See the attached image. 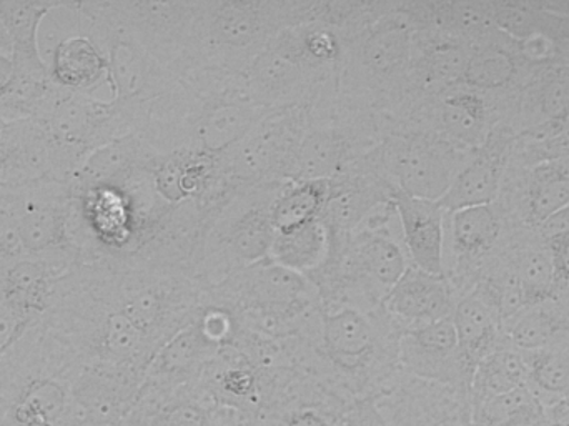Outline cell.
<instances>
[{
  "label": "cell",
  "mask_w": 569,
  "mask_h": 426,
  "mask_svg": "<svg viewBox=\"0 0 569 426\" xmlns=\"http://www.w3.org/2000/svg\"><path fill=\"white\" fill-rule=\"evenodd\" d=\"M330 22L340 27L338 102L393 119L415 100V36L421 29L417 0H333Z\"/></svg>",
  "instance_id": "6da1fadb"
},
{
  "label": "cell",
  "mask_w": 569,
  "mask_h": 426,
  "mask_svg": "<svg viewBox=\"0 0 569 426\" xmlns=\"http://www.w3.org/2000/svg\"><path fill=\"white\" fill-rule=\"evenodd\" d=\"M341 52L340 27L325 17L284 29L247 70L250 97L269 110L331 102L337 99Z\"/></svg>",
  "instance_id": "7a4b0ae2"
},
{
  "label": "cell",
  "mask_w": 569,
  "mask_h": 426,
  "mask_svg": "<svg viewBox=\"0 0 569 426\" xmlns=\"http://www.w3.org/2000/svg\"><path fill=\"white\" fill-rule=\"evenodd\" d=\"M83 370L72 348L42 321L0 355V426H63Z\"/></svg>",
  "instance_id": "3957f363"
},
{
  "label": "cell",
  "mask_w": 569,
  "mask_h": 426,
  "mask_svg": "<svg viewBox=\"0 0 569 426\" xmlns=\"http://www.w3.org/2000/svg\"><path fill=\"white\" fill-rule=\"evenodd\" d=\"M321 10L323 0H197L192 72L246 76L277 33L318 19Z\"/></svg>",
  "instance_id": "277c9868"
},
{
  "label": "cell",
  "mask_w": 569,
  "mask_h": 426,
  "mask_svg": "<svg viewBox=\"0 0 569 426\" xmlns=\"http://www.w3.org/2000/svg\"><path fill=\"white\" fill-rule=\"evenodd\" d=\"M284 186L230 187L207 210L192 267L207 290L269 258L276 238L270 209Z\"/></svg>",
  "instance_id": "5b68a950"
},
{
  "label": "cell",
  "mask_w": 569,
  "mask_h": 426,
  "mask_svg": "<svg viewBox=\"0 0 569 426\" xmlns=\"http://www.w3.org/2000/svg\"><path fill=\"white\" fill-rule=\"evenodd\" d=\"M103 298L157 350L199 317L206 285L183 268H116L87 264Z\"/></svg>",
  "instance_id": "8992f818"
},
{
  "label": "cell",
  "mask_w": 569,
  "mask_h": 426,
  "mask_svg": "<svg viewBox=\"0 0 569 426\" xmlns=\"http://www.w3.org/2000/svg\"><path fill=\"white\" fill-rule=\"evenodd\" d=\"M471 156L437 133L388 130L367 159L391 190L438 202Z\"/></svg>",
  "instance_id": "52a82bcc"
},
{
  "label": "cell",
  "mask_w": 569,
  "mask_h": 426,
  "mask_svg": "<svg viewBox=\"0 0 569 426\" xmlns=\"http://www.w3.org/2000/svg\"><path fill=\"white\" fill-rule=\"evenodd\" d=\"M36 122L49 136L57 172L63 182H72L90 153L120 137L136 133L132 117L116 100L67 90Z\"/></svg>",
  "instance_id": "ba28073f"
},
{
  "label": "cell",
  "mask_w": 569,
  "mask_h": 426,
  "mask_svg": "<svg viewBox=\"0 0 569 426\" xmlns=\"http://www.w3.org/2000/svg\"><path fill=\"white\" fill-rule=\"evenodd\" d=\"M380 137L377 117L350 109L338 99L310 107V123L298 149L293 180L333 179L367 156Z\"/></svg>",
  "instance_id": "9c48e42d"
},
{
  "label": "cell",
  "mask_w": 569,
  "mask_h": 426,
  "mask_svg": "<svg viewBox=\"0 0 569 426\" xmlns=\"http://www.w3.org/2000/svg\"><path fill=\"white\" fill-rule=\"evenodd\" d=\"M308 123L310 107L276 110L263 117L239 143L220 156L227 186L291 182Z\"/></svg>",
  "instance_id": "30bf717a"
},
{
  "label": "cell",
  "mask_w": 569,
  "mask_h": 426,
  "mask_svg": "<svg viewBox=\"0 0 569 426\" xmlns=\"http://www.w3.org/2000/svg\"><path fill=\"white\" fill-rule=\"evenodd\" d=\"M7 192L19 224L23 254L69 270L83 265L72 238V184L46 180Z\"/></svg>",
  "instance_id": "8fae6325"
},
{
  "label": "cell",
  "mask_w": 569,
  "mask_h": 426,
  "mask_svg": "<svg viewBox=\"0 0 569 426\" xmlns=\"http://www.w3.org/2000/svg\"><path fill=\"white\" fill-rule=\"evenodd\" d=\"M120 26L179 77L193 69L197 0H109Z\"/></svg>",
  "instance_id": "7c38bea8"
},
{
  "label": "cell",
  "mask_w": 569,
  "mask_h": 426,
  "mask_svg": "<svg viewBox=\"0 0 569 426\" xmlns=\"http://www.w3.org/2000/svg\"><path fill=\"white\" fill-rule=\"evenodd\" d=\"M398 364L405 375L470 395L473 375L461 357L451 317L403 331L398 340Z\"/></svg>",
  "instance_id": "4fadbf2b"
},
{
  "label": "cell",
  "mask_w": 569,
  "mask_h": 426,
  "mask_svg": "<svg viewBox=\"0 0 569 426\" xmlns=\"http://www.w3.org/2000/svg\"><path fill=\"white\" fill-rule=\"evenodd\" d=\"M390 197L391 187L378 176L367 156L330 179V197L320 217L330 238V258L378 207L390 202Z\"/></svg>",
  "instance_id": "5bb4252c"
},
{
  "label": "cell",
  "mask_w": 569,
  "mask_h": 426,
  "mask_svg": "<svg viewBox=\"0 0 569 426\" xmlns=\"http://www.w3.org/2000/svg\"><path fill=\"white\" fill-rule=\"evenodd\" d=\"M119 426H247L237 412L220 407L199 385L163 388L143 384Z\"/></svg>",
  "instance_id": "9a60e30c"
},
{
  "label": "cell",
  "mask_w": 569,
  "mask_h": 426,
  "mask_svg": "<svg viewBox=\"0 0 569 426\" xmlns=\"http://www.w3.org/2000/svg\"><path fill=\"white\" fill-rule=\"evenodd\" d=\"M146 371L89 365L72 388L69 418L93 426H119L139 397Z\"/></svg>",
  "instance_id": "2e32d148"
},
{
  "label": "cell",
  "mask_w": 569,
  "mask_h": 426,
  "mask_svg": "<svg viewBox=\"0 0 569 426\" xmlns=\"http://www.w3.org/2000/svg\"><path fill=\"white\" fill-rule=\"evenodd\" d=\"M455 305L447 275L430 274L415 265L407 268L381 301V308L400 334L450 318Z\"/></svg>",
  "instance_id": "e0dca14e"
},
{
  "label": "cell",
  "mask_w": 569,
  "mask_h": 426,
  "mask_svg": "<svg viewBox=\"0 0 569 426\" xmlns=\"http://www.w3.org/2000/svg\"><path fill=\"white\" fill-rule=\"evenodd\" d=\"M411 265L435 275L445 274V221L447 212L440 202L417 199L400 190L390 197Z\"/></svg>",
  "instance_id": "ac0fdd59"
},
{
  "label": "cell",
  "mask_w": 569,
  "mask_h": 426,
  "mask_svg": "<svg viewBox=\"0 0 569 426\" xmlns=\"http://www.w3.org/2000/svg\"><path fill=\"white\" fill-rule=\"evenodd\" d=\"M69 271V268L29 255L0 268V291L23 327L29 328L42 318L52 301L57 281Z\"/></svg>",
  "instance_id": "d6986e66"
},
{
  "label": "cell",
  "mask_w": 569,
  "mask_h": 426,
  "mask_svg": "<svg viewBox=\"0 0 569 426\" xmlns=\"http://www.w3.org/2000/svg\"><path fill=\"white\" fill-rule=\"evenodd\" d=\"M220 350L222 347L210 341L193 320L157 351L143 384L163 388L199 384L207 365Z\"/></svg>",
  "instance_id": "ffe728a7"
},
{
  "label": "cell",
  "mask_w": 569,
  "mask_h": 426,
  "mask_svg": "<svg viewBox=\"0 0 569 426\" xmlns=\"http://www.w3.org/2000/svg\"><path fill=\"white\" fill-rule=\"evenodd\" d=\"M47 63L52 82L67 92L96 96L103 87L110 90L109 59L89 33L59 40Z\"/></svg>",
  "instance_id": "44dd1931"
},
{
  "label": "cell",
  "mask_w": 569,
  "mask_h": 426,
  "mask_svg": "<svg viewBox=\"0 0 569 426\" xmlns=\"http://www.w3.org/2000/svg\"><path fill=\"white\" fill-rule=\"evenodd\" d=\"M159 153L137 133L120 137L87 157L72 177V189L122 186L152 167Z\"/></svg>",
  "instance_id": "7402d4cb"
},
{
  "label": "cell",
  "mask_w": 569,
  "mask_h": 426,
  "mask_svg": "<svg viewBox=\"0 0 569 426\" xmlns=\"http://www.w3.org/2000/svg\"><path fill=\"white\" fill-rule=\"evenodd\" d=\"M503 166V153L487 140L481 149L475 150L455 177L450 189L438 200L445 212L491 206L500 190Z\"/></svg>",
  "instance_id": "603a6c76"
},
{
  "label": "cell",
  "mask_w": 569,
  "mask_h": 426,
  "mask_svg": "<svg viewBox=\"0 0 569 426\" xmlns=\"http://www.w3.org/2000/svg\"><path fill=\"white\" fill-rule=\"evenodd\" d=\"M79 0H0V20L12 42V59L17 66H40L47 59L40 52L39 30L53 10H72Z\"/></svg>",
  "instance_id": "cb8c5ba5"
},
{
  "label": "cell",
  "mask_w": 569,
  "mask_h": 426,
  "mask_svg": "<svg viewBox=\"0 0 569 426\" xmlns=\"http://www.w3.org/2000/svg\"><path fill=\"white\" fill-rule=\"evenodd\" d=\"M451 320L457 330L461 357L473 375L477 365L498 348L500 317L483 291L477 288L457 301Z\"/></svg>",
  "instance_id": "d4e9b609"
},
{
  "label": "cell",
  "mask_w": 569,
  "mask_h": 426,
  "mask_svg": "<svg viewBox=\"0 0 569 426\" xmlns=\"http://www.w3.org/2000/svg\"><path fill=\"white\" fill-rule=\"evenodd\" d=\"M521 387H530V367L525 351L498 347L475 368L470 388L471 412Z\"/></svg>",
  "instance_id": "484cf974"
},
{
  "label": "cell",
  "mask_w": 569,
  "mask_h": 426,
  "mask_svg": "<svg viewBox=\"0 0 569 426\" xmlns=\"http://www.w3.org/2000/svg\"><path fill=\"white\" fill-rule=\"evenodd\" d=\"M330 248L327 228L315 220L287 234H276L269 258L311 278L327 265Z\"/></svg>",
  "instance_id": "4316f807"
},
{
  "label": "cell",
  "mask_w": 569,
  "mask_h": 426,
  "mask_svg": "<svg viewBox=\"0 0 569 426\" xmlns=\"http://www.w3.org/2000/svg\"><path fill=\"white\" fill-rule=\"evenodd\" d=\"M330 197V180H293L273 200L272 224L276 234H287L320 220Z\"/></svg>",
  "instance_id": "83f0119b"
},
{
  "label": "cell",
  "mask_w": 569,
  "mask_h": 426,
  "mask_svg": "<svg viewBox=\"0 0 569 426\" xmlns=\"http://www.w3.org/2000/svg\"><path fill=\"white\" fill-rule=\"evenodd\" d=\"M451 247L460 260H471L493 247L500 218L491 206L470 207L448 214Z\"/></svg>",
  "instance_id": "f1b7e54d"
},
{
  "label": "cell",
  "mask_w": 569,
  "mask_h": 426,
  "mask_svg": "<svg viewBox=\"0 0 569 426\" xmlns=\"http://www.w3.org/2000/svg\"><path fill=\"white\" fill-rule=\"evenodd\" d=\"M530 367V388L545 407L569 398V347L525 351Z\"/></svg>",
  "instance_id": "f546056e"
},
{
  "label": "cell",
  "mask_w": 569,
  "mask_h": 426,
  "mask_svg": "<svg viewBox=\"0 0 569 426\" xmlns=\"http://www.w3.org/2000/svg\"><path fill=\"white\" fill-rule=\"evenodd\" d=\"M569 206V172L565 160H547L535 169L530 218L540 227L548 217Z\"/></svg>",
  "instance_id": "4dcf8cb0"
},
{
  "label": "cell",
  "mask_w": 569,
  "mask_h": 426,
  "mask_svg": "<svg viewBox=\"0 0 569 426\" xmlns=\"http://www.w3.org/2000/svg\"><path fill=\"white\" fill-rule=\"evenodd\" d=\"M563 324L550 311L538 307L525 308L510 320L505 321V335L511 348L520 351H538L555 348Z\"/></svg>",
  "instance_id": "1f68e13d"
},
{
  "label": "cell",
  "mask_w": 569,
  "mask_h": 426,
  "mask_svg": "<svg viewBox=\"0 0 569 426\" xmlns=\"http://www.w3.org/2000/svg\"><path fill=\"white\" fill-rule=\"evenodd\" d=\"M515 277L523 291L527 308L538 307L548 300L557 287L553 260L548 248L523 251L518 258Z\"/></svg>",
  "instance_id": "d6a6232c"
},
{
  "label": "cell",
  "mask_w": 569,
  "mask_h": 426,
  "mask_svg": "<svg viewBox=\"0 0 569 426\" xmlns=\"http://www.w3.org/2000/svg\"><path fill=\"white\" fill-rule=\"evenodd\" d=\"M513 73V57L498 47H487L471 53L461 83L471 89H498L510 82Z\"/></svg>",
  "instance_id": "836d02e7"
},
{
  "label": "cell",
  "mask_w": 569,
  "mask_h": 426,
  "mask_svg": "<svg viewBox=\"0 0 569 426\" xmlns=\"http://www.w3.org/2000/svg\"><path fill=\"white\" fill-rule=\"evenodd\" d=\"M548 16L530 9V7L521 6V3H501L493 6L495 26L503 29L510 36L517 37L518 40L528 39L535 33H550L545 30L543 19Z\"/></svg>",
  "instance_id": "e575fe53"
},
{
  "label": "cell",
  "mask_w": 569,
  "mask_h": 426,
  "mask_svg": "<svg viewBox=\"0 0 569 426\" xmlns=\"http://www.w3.org/2000/svg\"><path fill=\"white\" fill-rule=\"evenodd\" d=\"M19 224L10 204L9 192L0 187V268L22 257Z\"/></svg>",
  "instance_id": "d590c367"
},
{
  "label": "cell",
  "mask_w": 569,
  "mask_h": 426,
  "mask_svg": "<svg viewBox=\"0 0 569 426\" xmlns=\"http://www.w3.org/2000/svg\"><path fill=\"white\" fill-rule=\"evenodd\" d=\"M543 112L550 122L563 119L569 112V80L557 79L543 89Z\"/></svg>",
  "instance_id": "8d00e7d4"
},
{
  "label": "cell",
  "mask_w": 569,
  "mask_h": 426,
  "mask_svg": "<svg viewBox=\"0 0 569 426\" xmlns=\"http://www.w3.org/2000/svg\"><path fill=\"white\" fill-rule=\"evenodd\" d=\"M27 328L17 317L16 311L7 304L6 297L0 291V355L9 350L23 334Z\"/></svg>",
  "instance_id": "74e56055"
},
{
  "label": "cell",
  "mask_w": 569,
  "mask_h": 426,
  "mask_svg": "<svg viewBox=\"0 0 569 426\" xmlns=\"http://www.w3.org/2000/svg\"><path fill=\"white\" fill-rule=\"evenodd\" d=\"M547 248L553 260L557 285L569 284V234L548 238Z\"/></svg>",
  "instance_id": "f35d334b"
},
{
  "label": "cell",
  "mask_w": 569,
  "mask_h": 426,
  "mask_svg": "<svg viewBox=\"0 0 569 426\" xmlns=\"http://www.w3.org/2000/svg\"><path fill=\"white\" fill-rule=\"evenodd\" d=\"M520 49L528 59L545 60L553 56V39L547 33H535L528 39L520 40Z\"/></svg>",
  "instance_id": "ab89813d"
},
{
  "label": "cell",
  "mask_w": 569,
  "mask_h": 426,
  "mask_svg": "<svg viewBox=\"0 0 569 426\" xmlns=\"http://www.w3.org/2000/svg\"><path fill=\"white\" fill-rule=\"evenodd\" d=\"M540 228L545 240L569 234V206L548 217Z\"/></svg>",
  "instance_id": "60d3db41"
},
{
  "label": "cell",
  "mask_w": 569,
  "mask_h": 426,
  "mask_svg": "<svg viewBox=\"0 0 569 426\" xmlns=\"http://www.w3.org/2000/svg\"><path fill=\"white\" fill-rule=\"evenodd\" d=\"M16 77L12 53L0 52V100L9 93Z\"/></svg>",
  "instance_id": "b9f144b4"
},
{
  "label": "cell",
  "mask_w": 569,
  "mask_h": 426,
  "mask_svg": "<svg viewBox=\"0 0 569 426\" xmlns=\"http://www.w3.org/2000/svg\"><path fill=\"white\" fill-rule=\"evenodd\" d=\"M0 52L12 53V42H10L9 33H7L2 20H0Z\"/></svg>",
  "instance_id": "7bdbcfd3"
},
{
  "label": "cell",
  "mask_w": 569,
  "mask_h": 426,
  "mask_svg": "<svg viewBox=\"0 0 569 426\" xmlns=\"http://www.w3.org/2000/svg\"><path fill=\"white\" fill-rule=\"evenodd\" d=\"M63 426H93L89 424H83V422L73 420V418L67 417L66 425Z\"/></svg>",
  "instance_id": "ee69618b"
},
{
  "label": "cell",
  "mask_w": 569,
  "mask_h": 426,
  "mask_svg": "<svg viewBox=\"0 0 569 426\" xmlns=\"http://www.w3.org/2000/svg\"><path fill=\"white\" fill-rule=\"evenodd\" d=\"M565 164H567L568 172H569V159L565 160Z\"/></svg>",
  "instance_id": "f6af8a7d"
},
{
  "label": "cell",
  "mask_w": 569,
  "mask_h": 426,
  "mask_svg": "<svg viewBox=\"0 0 569 426\" xmlns=\"http://www.w3.org/2000/svg\"><path fill=\"white\" fill-rule=\"evenodd\" d=\"M550 426H563V425L551 424Z\"/></svg>",
  "instance_id": "bcb514c9"
}]
</instances>
